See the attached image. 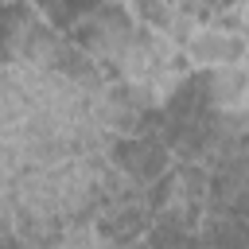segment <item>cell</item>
Listing matches in <instances>:
<instances>
[{"instance_id": "cell-5", "label": "cell", "mask_w": 249, "mask_h": 249, "mask_svg": "<svg viewBox=\"0 0 249 249\" xmlns=\"http://www.w3.org/2000/svg\"><path fill=\"white\" fill-rule=\"evenodd\" d=\"M237 23H241V31L249 39V0H237Z\"/></svg>"}, {"instance_id": "cell-2", "label": "cell", "mask_w": 249, "mask_h": 249, "mask_svg": "<svg viewBox=\"0 0 249 249\" xmlns=\"http://www.w3.org/2000/svg\"><path fill=\"white\" fill-rule=\"evenodd\" d=\"M249 54V39L237 23H202L187 43H183V58L187 66L198 70H214V66H233L245 62Z\"/></svg>"}, {"instance_id": "cell-3", "label": "cell", "mask_w": 249, "mask_h": 249, "mask_svg": "<svg viewBox=\"0 0 249 249\" xmlns=\"http://www.w3.org/2000/svg\"><path fill=\"white\" fill-rule=\"evenodd\" d=\"M195 89H198L202 105H210L218 113H249V66L245 62L198 70Z\"/></svg>"}, {"instance_id": "cell-4", "label": "cell", "mask_w": 249, "mask_h": 249, "mask_svg": "<svg viewBox=\"0 0 249 249\" xmlns=\"http://www.w3.org/2000/svg\"><path fill=\"white\" fill-rule=\"evenodd\" d=\"M31 249H109V233L97 222H78V226H66L58 233H51L47 241H39Z\"/></svg>"}, {"instance_id": "cell-1", "label": "cell", "mask_w": 249, "mask_h": 249, "mask_svg": "<svg viewBox=\"0 0 249 249\" xmlns=\"http://www.w3.org/2000/svg\"><path fill=\"white\" fill-rule=\"evenodd\" d=\"M140 16H136V8L128 4V0H101V4H93L86 16H78L70 27H66V35L97 62V66H105L109 74H117L121 70V62H124V54H128V47L136 43V35H140Z\"/></svg>"}]
</instances>
